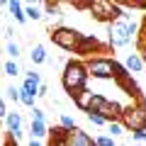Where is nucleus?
<instances>
[{"instance_id":"5","label":"nucleus","mask_w":146,"mask_h":146,"mask_svg":"<svg viewBox=\"0 0 146 146\" xmlns=\"http://www.w3.org/2000/svg\"><path fill=\"white\" fill-rule=\"evenodd\" d=\"M115 58H107V56H95L85 61V68H88V76L100 80H107V78H115V68H112Z\"/></svg>"},{"instance_id":"29","label":"nucleus","mask_w":146,"mask_h":146,"mask_svg":"<svg viewBox=\"0 0 146 146\" xmlns=\"http://www.w3.org/2000/svg\"><path fill=\"white\" fill-rule=\"evenodd\" d=\"M131 139L139 141V144H144V141H146V129H134V131H131Z\"/></svg>"},{"instance_id":"17","label":"nucleus","mask_w":146,"mask_h":146,"mask_svg":"<svg viewBox=\"0 0 146 146\" xmlns=\"http://www.w3.org/2000/svg\"><path fill=\"white\" fill-rule=\"evenodd\" d=\"M129 76H131V73H127L124 78H119V85H122V88H124L129 95H134V98H141V93H139V85H136L134 80L129 78Z\"/></svg>"},{"instance_id":"16","label":"nucleus","mask_w":146,"mask_h":146,"mask_svg":"<svg viewBox=\"0 0 146 146\" xmlns=\"http://www.w3.org/2000/svg\"><path fill=\"white\" fill-rule=\"evenodd\" d=\"M46 56H49V54H46V49H44L42 44H34V46H32V51H29V61L36 63V66L46 61Z\"/></svg>"},{"instance_id":"33","label":"nucleus","mask_w":146,"mask_h":146,"mask_svg":"<svg viewBox=\"0 0 146 146\" xmlns=\"http://www.w3.org/2000/svg\"><path fill=\"white\" fill-rule=\"evenodd\" d=\"M49 95V85L46 83H39V90H36V98H46Z\"/></svg>"},{"instance_id":"4","label":"nucleus","mask_w":146,"mask_h":146,"mask_svg":"<svg viewBox=\"0 0 146 146\" xmlns=\"http://www.w3.org/2000/svg\"><path fill=\"white\" fill-rule=\"evenodd\" d=\"M107 39H110V46H115V49L127 46V44L131 42V34H129V29H127V20L117 17V20L107 22Z\"/></svg>"},{"instance_id":"3","label":"nucleus","mask_w":146,"mask_h":146,"mask_svg":"<svg viewBox=\"0 0 146 146\" xmlns=\"http://www.w3.org/2000/svg\"><path fill=\"white\" fill-rule=\"evenodd\" d=\"M80 39H83V34L78 29H73V27H56L51 32V42L56 46H61L63 51H76Z\"/></svg>"},{"instance_id":"26","label":"nucleus","mask_w":146,"mask_h":146,"mask_svg":"<svg viewBox=\"0 0 146 146\" xmlns=\"http://www.w3.org/2000/svg\"><path fill=\"white\" fill-rule=\"evenodd\" d=\"M61 127H63V129H68V131L76 129V122H73V117H71V115H61Z\"/></svg>"},{"instance_id":"2","label":"nucleus","mask_w":146,"mask_h":146,"mask_svg":"<svg viewBox=\"0 0 146 146\" xmlns=\"http://www.w3.org/2000/svg\"><path fill=\"white\" fill-rule=\"evenodd\" d=\"M85 10L100 22H112L117 17H122V7L117 5L115 0H88Z\"/></svg>"},{"instance_id":"39","label":"nucleus","mask_w":146,"mask_h":146,"mask_svg":"<svg viewBox=\"0 0 146 146\" xmlns=\"http://www.w3.org/2000/svg\"><path fill=\"white\" fill-rule=\"evenodd\" d=\"M141 10H146V0H141Z\"/></svg>"},{"instance_id":"19","label":"nucleus","mask_w":146,"mask_h":146,"mask_svg":"<svg viewBox=\"0 0 146 146\" xmlns=\"http://www.w3.org/2000/svg\"><path fill=\"white\" fill-rule=\"evenodd\" d=\"M25 15H27V20H34V22H39L44 17V12L39 10V5H27L25 7Z\"/></svg>"},{"instance_id":"22","label":"nucleus","mask_w":146,"mask_h":146,"mask_svg":"<svg viewBox=\"0 0 146 146\" xmlns=\"http://www.w3.org/2000/svg\"><path fill=\"white\" fill-rule=\"evenodd\" d=\"M5 51H7V56H10V58H20V44L10 39V42L5 44Z\"/></svg>"},{"instance_id":"23","label":"nucleus","mask_w":146,"mask_h":146,"mask_svg":"<svg viewBox=\"0 0 146 146\" xmlns=\"http://www.w3.org/2000/svg\"><path fill=\"white\" fill-rule=\"evenodd\" d=\"M34 100H36V95H34V93H27V90H22V88H20V102H22V105L32 107V105H34Z\"/></svg>"},{"instance_id":"25","label":"nucleus","mask_w":146,"mask_h":146,"mask_svg":"<svg viewBox=\"0 0 146 146\" xmlns=\"http://www.w3.org/2000/svg\"><path fill=\"white\" fill-rule=\"evenodd\" d=\"M44 15H46L49 20H58V17H61V10H58V5H49L46 3V12H44Z\"/></svg>"},{"instance_id":"20","label":"nucleus","mask_w":146,"mask_h":146,"mask_svg":"<svg viewBox=\"0 0 146 146\" xmlns=\"http://www.w3.org/2000/svg\"><path fill=\"white\" fill-rule=\"evenodd\" d=\"M85 117H88V119L93 122L95 127H102V124H107V119H105V117L100 115L98 110H88V112H85Z\"/></svg>"},{"instance_id":"30","label":"nucleus","mask_w":146,"mask_h":146,"mask_svg":"<svg viewBox=\"0 0 146 146\" xmlns=\"http://www.w3.org/2000/svg\"><path fill=\"white\" fill-rule=\"evenodd\" d=\"M95 144H98V146H112V144H115V136H98Z\"/></svg>"},{"instance_id":"15","label":"nucleus","mask_w":146,"mask_h":146,"mask_svg":"<svg viewBox=\"0 0 146 146\" xmlns=\"http://www.w3.org/2000/svg\"><path fill=\"white\" fill-rule=\"evenodd\" d=\"M66 136H68V129H63L61 124H58V127H54V129H49V139H51V144L66 146Z\"/></svg>"},{"instance_id":"8","label":"nucleus","mask_w":146,"mask_h":146,"mask_svg":"<svg viewBox=\"0 0 146 146\" xmlns=\"http://www.w3.org/2000/svg\"><path fill=\"white\" fill-rule=\"evenodd\" d=\"M95 144V139L88 134V131H83V129H71L68 131V136H66V146H93Z\"/></svg>"},{"instance_id":"35","label":"nucleus","mask_w":146,"mask_h":146,"mask_svg":"<svg viewBox=\"0 0 146 146\" xmlns=\"http://www.w3.org/2000/svg\"><path fill=\"white\" fill-rule=\"evenodd\" d=\"M139 107H141V112H144V117H146V100L144 98H139Z\"/></svg>"},{"instance_id":"27","label":"nucleus","mask_w":146,"mask_h":146,"mask_svg":"<svg viewBox=\"0 0 146 146\" xmlns=\"http://www.w3.org/2000/svg\"><path fill=\"white\" fill-rule=\"evenodd\" d=\"M5 93H7V100H12V102H20V88L10 85V88H7Z\"/></svg>"},{"instance_id":"10","label":"nucleus","mask_w":146,"mask_h":146,"mask_svg":"<svg viewBox=\"0 0 146 146\" xmlns=\"http://www.w3.org/2000/svg\"><path fill=\"white\" fill-rule=\"evenodd\" d=\"M98 112H100V115H102L105 119L110 122V119H119V115H122V107H119L117 102H112V100H107V98H105L102 102L98 105Z\"/></svg>"},{"instance_id":"18","label":"nucleus","mask_w":146,"mask_h":146,"mask_svg":"<svg viewBox=\"0 0 146 146\" xmlns=\"http://www.w3.org/2000/svg\"><path fill=\"white\" fill-rule=\"evenodd\" d=\"M107 131H110V136H119V134L127 131V127L122 124V119H110L107 122Z\"/></svg>"},{"instance_id":"13","label":"nucleus","mask_w":146,"mask_h":146,"mask_svg":"<svg viewBox=\"0 0 146 146\" xmlns=\"http://www.w3.org/2000/svg\"><path fill=\"white\" fill-rule=\"evenodd\" d=\"M29 136H36V139H44V136H49L46 119H32V124H29Z\"/></svg>"},{"instance_id":"12","label":"nucleus","mask_w":146,"mask_h":146,"mask_svg":"<svg viewBox=\"0 0 146 146\" xmlns=\"http://www.w3.org/2000/svg\"><path fill=\"white\" fill-rule=\"evenodd\" d=\"M124 66H127V71H129V73H141L146 63H144V58H141V54H127Z\"/></svg>"},{"instance_id":"28","label":"nucleus","mask_w":146,"mask_h":146,"mask_svg":"<svg viewBox=\"0 0 146 146\" xmlns=\"http://www.w3.org/2000/svg\"><path fill=\"white\" fill-rule=\"evenodd\" d=\"M119 7H141V0H115Z\"/></svg>"},{"instance_id":"32","label":"nucleus","mask_w":146,"mask_h":146,"mask_svg":"<svg viewBox=\"0 0 146 146\" xmlns=\"http://www.w3.org/2000/svg\"><path fill=\"white\" fill-rule=\"evenodd\" d=\"M32 119H46L44 110H39V107H34V105H32Z\"/></svg>"},{"instance_id":"11","label":"nucleus","mask_w":146,"mask_h":146,"mask_svg":"<svg viewBox=\"0 0 146 146\" xmlns=\"http://www.w3.org/2000/svg\"><path fill=\"white\" fill-rule=\"evenodd\" d=\"M71 98H73V102H76V107H80L85 112V110L90 107V100H93V90H88V85H85V88H80L78 93H73Z\"/></svg>"},{"instance_id":"21","label":"nucleus","mask_w":146,"mask_h":146,"mask_svg":"<svg viewBox=\"0 0 146 146\" xmlns=\"http://www.w3.org/2000/svg\"><path fill=\"white\" fill-rule=\"evenodd\" d=\"M3 71H5V76H10V78H15V76H20V66H17V58H12V61H7L5 66H3Z\"/></svg>"},{"instance_id":"34","label":"nucleus","mask_w":146,"mask_h":146,"mask_svg":"<svg viewBox=\"0 0 146 146\" xmlns=\"http://www.w3.org/2000/svg\"><path fill=\"white\" fill-rule=\"evenodd\" d=\"M5 115H7V107H5V100L0 98V119H5Z\"/></svg>"},{"instance_id":"14","label":"nucleus","mask_w":146,"mask_h":146,"mask_svg":"<svg viewBox=\"0 0 146 146\" xmlns=\"http://www.w3.org/2000/svg\"><path fill=\"white\" fill-rule=\"evenodd\" d=\"M7 10H10V15L15 17V22H27V15H25V7H22V3L20 0H10L7 3Z\"/></svg>"},{"instance_id":"31","label":"nucleus","mask_w":146,"mask_h":146,"mask_svg":"<svg viewBox=\"0 0 146 146\" xmlns=\"http://www.w3.org/2000/svg\"><path fill=\"white\" fill-rule=\"evenodd\" d=\"M63 3H71V5L78 7V10H85V7H88V0H63Z\"/></svg>"},{"instance_id":"36","label":"nucleus","mask_w":146,"mask_h":146,"mask_svg":"<svg viewBox=\"0 0 146 146\" xmlns=\"http://www.w3.org/2000/svg\"><path fill=\"white\" fill-rule=\"evenodd\" d=\"M139 51H141V58H144V63H146V44H144V46L139 49Z\"/></svg>"},{"instance_id":"38","label":"nucleus","mask_w":146,"mask_h":146,"mask_svg":"<svg viewBox=\"0 0 146 146\" xmlns=\"http://www.w3.org/2000/svg\"><path fill=\"white\" fill-rule=\"evenodd\" d=\"M44 3H49V5H58L61 0H44Z\"/></svg>"},{"instance_id":"40","label":"nucleus","mask_w":146,"mask_h":146,"mask_svg":"<svg viewBox=\"0 0 146 146\" xmlns=\"http://www.w3.org/2000/svg\"><path fill=\"white\" fill-rule=\"evenodd\" d=\"M7 3H10V0H0V5H7Z\"/></svg>"},{"instance_id":"6","label":"nucleus","mask_w":146,"mask_h":146,"mask_svg":"<svg viewBox=\"0 0 146 146\" xmlns=\"http://www.w3.org/2000/svg\"><path fill=\"white\" fill-rule=\"evenodd\" d=\"M122 124L127 127V131H134V129H146V117L141 112L139 102L129 105V107H122V115H119Z\"/></svg>"},{"instance_id":"37","label":"nucleus","mask_w":146,"mask_h":146,"mask_svg":"<svg viewBox=\"0 0 146 146\" xmlns=\"http://www.w3.org/2000/svg\"><path fill=\"white\" fill-rule=\"evenodd\" d=\"M27 5H39V3H42V0H25Z\"/></svg>"},{"instance_id":"24","label":"nucleus","mask_w":146,"mask_h":146,"mask_svg":"<svg viewBox=\"0 0 146 146\" xmlns=\"http://www.w3.org/2000/svg\"><path fill=\"white\" fill-rule=\"evenodd\" d=\"M112 68H115V80L124 78L127 73H129V71H127V66H124V63H119V61H115V63H112Z\"/></svg>"},{"instance_id":"9","label":"nucleus","mask_w":146,"mask_h":146,"mask_svg":"<svg viewBox=\"0 0 146 146\" xmlns=\"http://www.w3.org/2000/svg\"><path fill=\"white\" fill-rule=\"evenodd\" d=\"M102 44L98 42V36H93V34H83V39H80V44H78V49H76V54H83V56H88V54H93V51H102Z\"/></svg>"},{"instance_id":"7","label":"nucleus","mask_w":146,"mask_h":146,"mask_svg":"<svg viewBox=\"0 0 146 146\" xmlns=\"http://www.w3.org/2000/svg\"><path fill=\"white\" fill-rule=\"evenodd\" d=\"M5 124H7L10 141H22V115L20 112H7L5 115Z\"/></svg>"},{"instance_id":"1","label":"nucleus","mask_w":146,"mask_h":146,"mask_svg":"<svg viewBox=\"0 0 146 146\" xmlns=\"http://www.w3.org/2000/svg\"><path fill=\"white\" fill-rule=\"evenodd\" d=\"M88 78L90 76H88V68H85L83 61H68L63 66V73H61V85L68 95H73L88 85Z\"/></svg>"}]
</instances>
